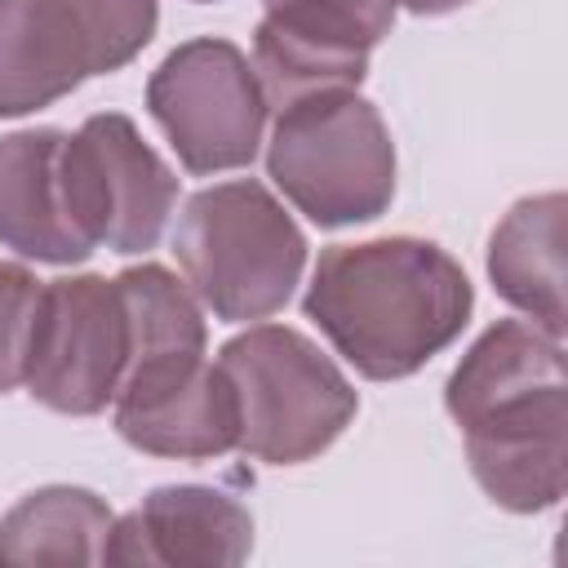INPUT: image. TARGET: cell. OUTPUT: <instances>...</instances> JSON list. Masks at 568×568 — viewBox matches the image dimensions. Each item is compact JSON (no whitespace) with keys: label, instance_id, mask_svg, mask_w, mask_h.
Here are the masks:
<instances>
[{"label":"cell","instance_id":"6da1fadb","mask_svg":"<svg viewBox=\"0 0 568 568\" xmlns=\"http://www.w3.org/2000/svg\"><path fill=\"white\" fill-rule=\"evenodd\" d=\"M484 497L510 515H541L568 493L564 342L532 320L488 324L444 382Z\"/></svg>","mask_w":568,"mask_h":568},{"label":"cell","instance_id":"7a4b0ae2","mask_svg":"<svg viewBox=\"0 0 568 568\" xmlns=\"http://www.w3.org/2000/svg\"><path fill=\"white\" fill-rule=\"evenodd\" d=\"M302 311L359 377L404 382L462 337L475 288L435 240L382 235L324 248Z\"/></svg>","mask_w":568,"mask_h":568},{"label":"cell","instance_id":"3957f363","mask_svg":"<svg viewBox=\"0 0 568 568\" xmlns=\"http://www.w3.org/2000/svg\"><path fill=\"white\" fill-rule=\"evenodd\" d=\"M129 311V364L115 390V430L129 448L173 462H213L240 444V404L209 359L204 306L160 262L115 275Z\"/></svg>","mask_w":568,"mask_h":568},{"label":"cell","instance_id":"277c9868","mask_svg":"<svg viewBox=\"0 0 568 568\" xmlns=\"http://www.w3.org/2000/svg\"><path fill=\"white\" fill-rule=\"evenodd\" d=\"M306 235L257 178L195 191L173 231V257L204 311L222 324L266 320L288 306L306 271Z\"/></svg>","mask_w":568,"mask_h":568},{"label":"cell","instance_id":"5b68a950","mask_svg":"<svg viewBox=\"0 0 568 568\" xmlns=\"http://www.w3.org/2000/svg\"><path fill=\"white\" fill-rule=\"evenodd\" d=\"M266 178L315 226H359L395 200V142L359 89L315 93L275 111Z\"/></svg>","mask_w":568,"mask_h":568},{"label":"cell","instance_id":"8992f818","mask_svg":"<svg viewBox=\"0 0 568 568\" xmlns=\"http://www.w3.org/2000/svg\"><path fill=\"white\" fill-rule=\"evenodd\" d=\"M217 364L240 404V453L262 466H302L337 444L355 422L359 395L306 333L253 324L235 333Z\"/></svg>","mask_w":568,"mask_h":568},{"label":"cell","instance_id":"52a82bcc","mask_svg":"<svg viewBox=\"0 0 568 568\" xmlns=\"http://www.w3.org/2000/svg\"><path fill=\"white\" fill-rule=\"evenodd\" d=\"M146 111L186 173L248 169L266 129V98L253 62L222 36L178 44L146 80Z\"/></svg>","mask_w":568,"mask_h":568},{"label":"cell","instance_id":"ba28073f","mask_svg":"<svg viewBox=\"0 0 568 568\" xmlns=\"http://www.w3.org/2000/svg\"><path fill=\"white\" fill-rule=\"evenodd\" d=\"M129 364V311L124 293L106 275H58L44 280L31 351L27 395L62 417L102 413Z\"/></svg>","mask_w":568,"mask_h":568},{"label":"cell","instance_id":"9c48e42d","mask_svg":"<svg viewBox=\"0 0 568 568\" xmlns=\"http://www.w3.org/2000/svg\"><path fill=\"white\" fill-rule=\"evenodd\" d=\"M62 178L75 226L124 257L155 248L178 204L173 169L120 111H98L67 133Z\"/></svg>","mask_w":568,"mask_h":568},{"label":"cell","instance_id":"30bf717a","mask_svg":"<svg viewBox=\"0 0 568 568\" xmlns=\"http://www.w3.org/2000/svg\"><path fill=\"white\" fill-rule=\"evenodd\" d=\"M399 0H262L253 75L266 111L315 93L359 89L368 53L390 36Z\"/></svg>","mask_w":568,"mask_h":568},{"label":"cell","instance_id":"8fae6325","mask_svg":"<svg viewBox=\"0 0 568 568\" xmlns=\"http://www.w3.org/2000/svg\"><path fill=\"white\" fill-rule=\"evenodd\" d=\"M253 550V515L222 488L164 484L111 524L106 564L235 568Z\"/></svg>","mask_w":568,"mask_h":568},{"label":"cell","instance_id":"7c38bea8","mask_svg":"<svg viewBox=\"0 0 568 568\" xmlns=\"http://www.w3.org/2000/svg\"><path fill=\"white\" fill-rule=\"evenodd\" d=\"M62 146L67 129H18L0 138V244L44 266H75L98 248L71 217Z\"/></svg>","mask_w":568,"mask_h":568},{"label":"cell","instance_id":"4fadbf2b","mask_svg":"<svg viewBox=\"0 0 568 568\" xmlns=\"http://www.w3.org/2000/svg\"><path fill=\"white\" fill-rule=\"evenodd\" d=\"M564 191L524 195L493 226L488 240V280L506 306L564 342Z\"/></svg>","mask_w":568,"mask_h":568},{"label":"cell","instance_id":"5bb4252c","mask_svg":"<svg viewBox=\"0 0 568 568\" xmlns=\"http://www.w3.org/2000/svg\"><path fill=\"white\" fill-rule=\"evenodd\" d=\"M89 75V49L58 0H0V120L53 106Z\"/></svg>","mask_w":568,"mask_h":568},{"label":"cell","instance_id":"9a60e30c","mask_svg":"<svg viewBox=\"0 0 568 568\" xmlns=\"http://www.w3.org/2000/svg\"><path fill=\"white\" fill-rule=\"evenodd\" d=\"M111 506L93 488L49 484L0 515L4 564H106Z\"/></svg>","mask_w":568,"mask_h":568},{"label":"cell","instance_id":"2e32d148","mask_svg":"<svg viewBox=\"0 0 568 568\" xmlns=\"http://www.w3.org/2000/svg\"><path fill=\"white\" fill-rule=\"evenodd\" d=\"M75 22L93 75H111L129 67L160 27V0H58Z\"/></svg>","mask_w":568,"mask_h":568},{"label":"cell","instance_id":"e0dca14e","mask_svg":"<svg viewBox=\"0 0 568 568\" xmlns=\"http://www.w3.org/2000/svg\"><path fill=\"white\" fill-rule=\"evenodd\" d=\"M40 293L44 280H36V271H27L22 262H0V395L18 390L27 377Z\"/></svg>","mask_w":568,"mask_h":568},{"label":"cell","instance_id":"ac0fdd59","mask_svg":"<svg viewBox=\"0 0 568 568\" xmlns=\"http://www.w3.org/2000/svg\"><path fill=\"white\" fill-rule=\"evenodd\" d=\"M462 4H470V0H399V9H408L417 18H444V13L462 9Z\"/></svg>","mask_w":568,"mask_h":568},{"label":"cell","instance_id":"d6986e66","mask_svg":"<svg viewBox=\"0 0 568 568\" xmlns=\"http://www.w3.org/2000/svg\"><path fill=\"white\" fill-rule=\"evenodd\" d=\"M195 4H217V0H195Z\"/></svg>","mask_w":568,"mask_h":568}]
</instances>
